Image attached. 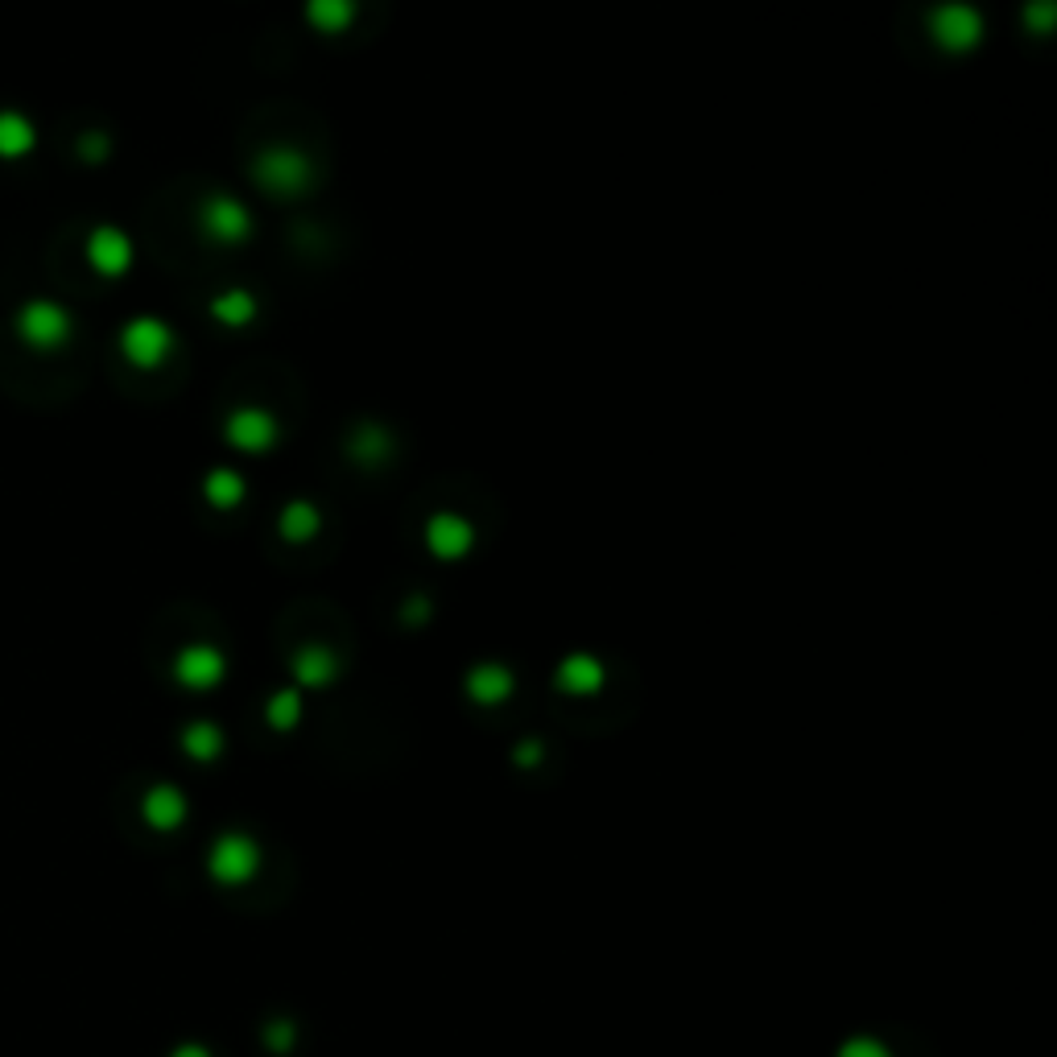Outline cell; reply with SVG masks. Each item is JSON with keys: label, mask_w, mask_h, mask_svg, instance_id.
I'll return each mask as SVG.
<instances>
[{"label": "cell", "mask_w": 1057, "mask_h": 1057, "mask_svg": "<svg viewBox=\"0 0 1057 1057\" xmlns=\"http://www.w3.org/2000/svg\"><path fill=\"white\" fill-rule=\"evenodd\" d=\"M252 174H257V183L269 195L294 199V195H306L310 183H315V162H310V153H302L297 145H269L257 157Z\"/></svg>", "instance_id": "cell-1"}, {"label": "cell", "mask_w": 1057, "mask_h": 1057, "mask_svg": "<svg viewBox=\"0 0 1057 1057\" xmlns=\"http://www.w3.org/2000/svg\"><path fill=\"white\" fill-rule=\"evenodd\" d=\"M929 37L947 50H971L984 37V13L975 4H938L929 13Z\"/></svg>", "instance_id": "cell-2"}, {"label": "cell", "mask_w": 1057, "mask_h": 1057, "mask_svg": "<svg viewBox=\"0 0 1057 1057\" xmlns=\"http://www.w3.org/2000/svg\"><path fill=\"white\" fill-rule=\"evenodd\" d=\"M199 223H203L207 236L220 244H244L252 236V211L232 195H211L199 211Z\"/></svg>", "instance_id": "cell-3"}, {"label": "cell", "mask_w": 1057, "mask_h": 1057, "mask_svg": "<svg viewBox=\"0 0 1057 1057\" xmlns=\"http://www.w3.org/2000/svg\"><path fill=\"white\" fill-rule=\"evenodd\" d=\"M120 343H125V355H129L132 364L157 368L169 355V348H174V331H169L162 318H132L129 327H125V339Z\"/></svg>", "instance_id": "cell-4"}, {"label": "cell", "mask_w": 1057, "mask_h": 1057, "mask_svg": "<svg viewBox=\"0 0 1057 1057\" xmlns=\"http://www.w3.org/2000/svg\"><path fill=\"white\" fill-rule=\"evenodd\" d=\"M426 545L434 557L443 562H455V557H467L471 545H475V525L459 513H434L426 520Z\"/></svg>", "instance_id": "cell-5"}, {"label": "cell", "mask_w": 1057, "mask_h": 1057, "mask_svg": "<svg viewBox=\"0 0 1057 1057\" xmlns=\"http://www.w3.org/2000/svg\"><path fill=\"white\" fill-rule=\"evenodd\" d=\"M281 438L278 418L260 406H244L227 418V443L240 450H269Z\"/></svg>", "instance_id": "cell-6"}, {"label": "cell", "mask_w": 1057, "mask_h": 1057, "mask_svg": "<svg viewBox=\"0 0 1057 1057\" xmlns=\"http://www.w3.org/2000/svg\"><path fill=\"white\" fill-rule=\"evenodd\" d=\"M174 673H178V682H183V686L211 690L223 678V673H227V661H223V653L215 649V645H190V649L178 653Z\"/></svg>", "instance_id": "cell-7"}, {"label": "cell", "mask_w": 1057, "mask_h": 1057, "mask_svg": "<svg viewBox=\"0 0 1057 1057\" xmlns=\"http://www.w3.org/2000/svg\"><path fill=\"white\" fill-rule=\"evenodd\" d=\"M463 690H467V698H471V703L496 706V703H504L513 690H517V678H513V669L504 666V661H480V666L467 669Z\"/></svg>", "instance_id": "cell-8"}, {"label": "cell", "mask_w": 1057, "mask_h": 1057, "mask_svg": "<svg viewBox=\"0 0 1057 1057\" xmlns=\"http://www.w3.org/2000/svg\"><path fill=\"white\" fill-rule=\"evenodd\" d=\"M554 682H557V690H566V694H575V698H587V694H599V690H603L608 669H603V661H599L595 653H571V657H562Z\"/></svg>", "instance_id": "cell-9"}, {"label": "cell", "mask_w": 1057, "mask_h": 1057, "mask_svg": "<svg viewBox=\"0 0 1057 1057\" xmlns=\"http://www.w3.org/2000/svg\"><path fill=\"white\" fill-rule=\"evenodd\" d=\"M257 868V843L244 835H223L211 852V872L220 880H244Z\"/></svg>", "instance_id": "cell-10"}, {"label": "cell", "mask_w": 1057, "mask_h": 1057, "mask_svg": "<svg viewBox=\"0 0 1057 1057\" xmlns=\"http://www.w3.org/2000/svg\"><path fill=\"white\" fill-rule=\"evenodd\" d=\"M290 669H294L297 678V690L302 686H327L334 673H339V657H334V649H327V645H302V649L294 653V661H290Z\"/></svg>", "instance_id": "cell-11"}, {"label": "cell", "mask_w": 1057, "mask_h": 1057, "mask_svg": "<svg viewBox=\"0 0 1057 1057\" xmlns=\"http://www.w3.org/2000/svg\"><path fill=\"white\" fill-rule=\"evenodd\" d=\"M21 331H25V339H34V343H62L67 331H71V322H67V315H62L58 306H50V302H34V306L21 315Z\"/></svg>", "instance_id": "cell-12"}, {"label": "cell", "mask_w": 1057, "mask_h": 1057, "mask_svg": "<svg viewBox=\"0 0 1057 1057\" xmlns=\"http://www.w3.org/2000/svg\"><path fill=\"white\" fill-rule=\"evenodd\" d=\"M92 260H95V269H104V273H125L132 260V244L125 240V232L99 227V232L92 236Z\"/></svg>", "instance_id": "cell-13"}, {"label": "cell", "mask_w": 1057, "mask_h": 1057, "mask_svg": "<svg viewBox=\"0 0 1057 1057\" xmlns=\"http://www.w3.org/2000/svg\"><path fill=\"white\" fill-rule=\"evenodd\" d=\"M278 529L285 541H310L318 529H322V513H318V504H310V501H290L285 508H281Z\"/></svg>", "instance_id": "cell-14"}, {"label": "cell", "mask_w": 1057, "mask_h": 1057, "mask_svg": "<svg viewBox=\"0 0 1057 1057\" xmlns=\"http://www.w3.org/2000/svg\"><path fill=\"white\" fill-rule=\"evenodd\" d=\"M203 492H207V501L215 504V508H236V504L244 501V475L240 471H232V467H215L211 475L203 480Z\"/></svg>", "instance_id": "cell-15"}, {"label": "cell", "mask_w": 1057, "mask_h": 1057, "mask_svg": "<svg viewBox=\"0 0 1057 1057\" xmlns=\"http://www.w3.org/2000/svg\"><path fill=\"white\" fill-rule=\"evenodd\" d=\"M145 814L162 826V831H169V826H178L186 814V801L178 789H169V785H157L153 794L145 798Z\"/></svg>", "instance_id": "cell-16"}, {"label": "cell", "mask_w": 1057, "mask_h": 1057, "mask_svg": "<svg viewBox=\"0 0 1057 1057\" xmlns=\"http://www.w3.org/2000/svg\"><path fill=\"white\" fill-rule=\"evenodd\" d=\"M306 17L315 21L322 34H339V30H348L355 21V4L352 0H315L306 9Z\"/></svg>", "instance_id": "cell-17"}, {"label": "cell", "mask_w": 1057, "mask_h": 1057, "mask_svg": "<svg viewBox=\"0 0 1057 1057\" xmlns=\"http://www.w3.org/2000/svg\"><path fill=\"white\" fill-rule=\"evenodd\" d=\"M265 719L278 727V731H294L297 719H302V690L297 686L278 690V694L265 703Z\"/></svg>", "instance_id": "cell-18"}, {"label": "cell", "mask_w": 1057, "mask_h": 1057, "mask_svg": "<svg viewBox=\"0 0 1057 1057\" xmlns=\"http://www.w3.org/2000/svg\"><path fill=\"white\" fill-rule=\"evenodd\" d=\"M211 310H215V318H223V322L244 327L248 318L257 315V297L248 294V290H227V294H220L215 302H211Z\"/></svg>", "instance_id": "cell-19"}, {"label": "cell", "mask_w": 1057, "mask_h": 1057, "mask_svg": "<svg viewBox=\"0 0 1057 1057\" xmlns=\"http://www.w3.org/2000/svg\"><path fill=\"white\" fill-rule=\"evenodd\" d=\"M183 743H186V752H190L195 761H215V756H220V748H223V731L203 719V724L186 727Z\"/></svg>", "instance_id": "cell-20"}, {"label": "cell", "mask_w": 1057, "mask_h": 1057, "mask_svg": "<svg viewBox=\"0 0 1057 1057\" xmlns=\"http://www.w3.org/2000/svg\"><path fill=\"white\" fill-rule=\"evenodd\" d=\"M389 446H392V438L380 426H360L352 434V455L360 459V463H368V467L380 463V459L389 455Z\"/></svg>", "instance_id": "cell-21"}, {"label": "cell", "mask_w": 1057, "mask_h": 1057, "mask_svg": "<svg viewBox=\"0 0 1057 1057\" xmlns=\"http://www.w3.org/2000/svg\"><path fill=\"white\" fill-rule=\"evenodd\" d=\"M25 145H30V129L21 125L17 116H4L0 120V149L13 153V149H25Z\"/></svg>", "instance_id": "cell-22"}, {"label": "cell", "mask_w": 1057, "mask_h": 1057, "mask_svg": "<svg viewBox=\"0 0 1057 1057\" xmlns=\"http://www.w3.org/2000/svg\"><path fill=\"white\" fill-rule=\"evenodd\" d=\"M401 615H406V624H422V620L430 615V599L426 595H413L406 608H401Z\"/></svg>", "instance_id": "cell-23"}, {"label": "cell", "mask_w": 1057, "mask_h": 1057, "mask_svg": "<svg viewBox=\"0 0 1057 1057\" xmlns=\"http://www.w3.org/2000/svg\"><path fill=\"white\" fill-rule=\"evenodd\" d=\"M517 764H529V768H533V764H541V743L538 740L520 743V748H517Z\"/></svg>", "instance_id": "cell-24"}]
</instances>
